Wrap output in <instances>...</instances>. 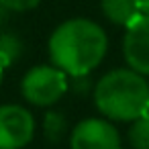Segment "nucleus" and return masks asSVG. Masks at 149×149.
Segmentation results:
<instances>
[{
	"mask_svg": "<svg viewBox=\"0 0 149 149\" xmlns=\"http://www.w3.org/2000/svg\"><path fill=\"white\" fill-rule=\"evenodd\" d=\"M123 51L131 70L149 76V15H137L127 25Z\"/></svg>",
	"mask_w": 149,
	"mask_h": 149,
	"instance_id": "423d86ee",
	"label": "nucleus"
},
{
	"mask_svg": "<svg viewBox=\"0 0 149 149\" xmlns=\"http://www.w3.org/2000/svg\"><path fill=\"white\" fill-rule=\"evenodd\" d=\"M68 90L65 72L55 65H37L33 68L21 84V92L27 102L35 106L55 104Z\"/></svg>",
	"mask_w": 149,
	"mask_h": 149,
	"instance_id": "7ed1b4c3",
	"label": "nucleus"
},
{
	"mask_svg": "<svg viewBox=\"0 0 149 149\" xmlns=\"http://www.w3.org/2000/svg\"><path fill=\"white\" fill-rule=\"evenodd\" d=\"M23 53V43L17 35H0V68H8Z\"/></svg>",
	"mask_w": 149,
	"mask_h": 149,
	"instance_id": "6e6552de",
	"label": "nucleus"
},
{
	"mask_svg": "<svg viewBox=\"0 0 149 149\" xmlns=\"http://www.w3.org/2000/svg\"><path fill=\"white\" fill-rule=\"evenodd\" d=\"M141 15H149V0H135Z\"/></svg>",
	"mask_w": 149,
	"mask_h": 149,
	"instance_id": "f8f14e48",
	"label": "nucleus"
},
{
	"mask_svg": "<svg viewBox=\"0 0 149 149\" xmlns=\"http://www.w3.org/2000/svg\"><path fill=\"white\" fill-rule=\"evenodd\" d=\"M70 145L72 149H120V137L108 120L86 118L72 131Z\"/></svg>",
	"mask_w": 149,
	"mask_h": 149,
	"instance_id": "39448f33",
	"label": "nucleus"
},
{
	"mask_svg": "<svg viewBox=\"0 0 149 149\" xmlns=\"http://www.w3.org/2000/svg\"><path fill=\"white\" fill-rule=\"evenodd\" d=\"M2 72H4V68H0V84H2Z\"/></svg>",
	"mask_w": 149,
	"mask_h": 149,
	"instance_id": "4468645a",
	"label": "nucleus"
},
{
	"mask_svg": "<svg viewBox=\"0 0 149 149\" xmlns=\"http://www.w3.org/2000/svg\"><path fill=\"white\" fill-rule=\"evenodd\" d=\"M41 0H0V4H4L8 10H15V13H25V10H31L35 8Z\"/></svg>",
	"mask_w": 149,
	"mask_h": 149,
	"instance_id": "9b49d317",
	"label": "nucleus"
},
{
	"mask_svg": "<svg viewBox=\"0 0 149 149\" xmlns=\"http://www.w3.org/2000/svg\"><path fill=\"white\" fill-rule=\"evenodd\" d=\"M8 13H10V10H8L4 4H0V27H2V25L8 21Z\"/></svg>",
	"mask_w": 149,
	"mask_h": 149,
	"instance_id": "ddd939ff",
	"label": "nucleus"
},
{
	"mask_svg": "<svg viewBox=\"0 0 149 149\" xmlns=\"http://www.w3.org/2000/svg\"><path fill=\"white\" fill-rule=\"evenodd\" d=\"M108 39L100 25L88 19H72L59 25L49 39V55L55 68L72 78H84L106 55Z\"/></svg>",
	"mask_w": 149,
	"mask_h": 149,
	"instance_id": "f257e3e1",
	"label": "nucleus"
},
{
	"mask_svg": "<svg viewBox=\"0 0 149 149\" xmlns=\"http://www.w3.org/2000/svg\"><path fill=\"white\" fill-rule=\"evenodd\" d=\"M96 108L112 120H135L149 112V84L135 70H112L94 88Z\"/></svg>",
	"mask_w": 149,
	"mask_h": 149,
	"instance_id": "f03ea898",
	"label": "nucleus"
},
{
	"mask_svg": "<svg viewBox=\"0 0 149 149\" xmlns=\"http://www.w3.org/2000/svg\"><path fill=\"white\" fill-rule=\"evenodd\" d=\"M129 143L133 149H149V112L133 120L129 129Z\"/></svg>",
	"mask_w": 149,
	"mask_h": 149,
	"instance_id": "1a4fd4ad",
	"label": "nucleus"
},
{
	"mask_svg": "<svg viewBox=\"0 0 149 149\" xmlns=\"http://www.w3.org/2000/svg\"><path fill=\"white\" fill-rule=\"evenodd\" d=\"M33 135L35 118L25 106H0V149H23Z\"/></svg>",
	"mask_w": 149,
	"mask_h": 149,
	"instance_id": "20e7f679",
	"label": "nucleus"
},
{
	"mask_svg": "<svg viewBox=\"0 0 149 149\" xmlns=\"http://www.w3.org/2000/svg\"><path fill=\"white\" fill-rule=\"evenodd\" d=\"M45 135L51 141H57L63 133H65V118L61 112H47L45 116Z\"/></svg>",
	"mask_w": 149,
	"mask_h": 149,
	"instance_id": "9d476101",
	"label": "nucleus"
},
{
	"mask_svg": "<svg viewBox=\"0 0 149 149\" xmlns=\"http://www.w3.org/2000/svg\"><path fill=\"white\" fill-rule=\"evenodd\" d=\"M100 8L104 13V17L114 23V25H131V21L141 15L139 8H137V2L135 0H102L100 2Z\"/></svg>",
	"mask_w": 149,
	"mask_h": 149,
	"instance_id": "0eeeda50",
	"label": "nucleus"
}]
</instances>
